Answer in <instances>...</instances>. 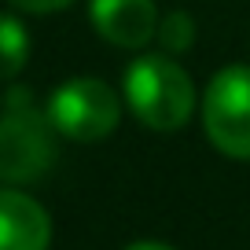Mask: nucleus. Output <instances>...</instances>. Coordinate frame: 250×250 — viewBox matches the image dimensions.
Returning <instances> with one entry per match:
<instances>
[{
	"mask_svg": "<svg viewBox=\"0 0 250 250\" xmlns=\"http://www.w3.org/2000/svg\"><path fill=\"white\" fill-rule=\"evenodd\" d=\"M125 103L147 129L173 133L195 110V85L173 55H140L125 70Z\"/></svg>",
	"mask_w": 250,
	"mask_h": 250,
	"instance_id": "obj_1",
	"label": "nucleus"
},
{
	"mask_svg": "<svg viewBox=\"0 0 250 250\" xmlns=\"http://www.w3.org/2000/svg\"><path fill=\"white\" fill-rule=\"evenodd\" d=\"M48 118H52L59 136H70L78 144H96V140L114 133L118 118H122V107H118V96L107 81L70 78L52 92Z\"/></svg>",
	"mask_w": 250,
	"mask_h": 250,
	"instance_id": "obj_2",
	"label": "nucleus"
},
{
	"mask_svg": "<svg viewBox=\"0 0 250 250\" xmlns=\"http://www.w3.org/2000/svg\"><path fill=\"white\" fill-rule=\"evenodd\" d=\"M206 136L228 158H250V66H225L203 96Z\"/></svg>",
	"mask_w": 250,
	"mask_h": 250,
	"instance_id": "obj_3",
	"label": "nucleus"
},
{
	"mask_svg": "<svg viewBox=\"0 0 250 250\" xmlns=\"http://www.w3.org/2000/svg\"><path fill=\"white\" fill-rule=\"evenodd\" d=\"M55 125L30 103L11 107L0 118V180H37L55 162Z\"/></svg>",
	"mask_w": 250,
	"mask_h": 250,
	"instance_id": "obj_4",
	"label": "nucleus"
},
{
	"mask_svg": "<svg viewBox=\"0 0 250 250\" xmlns=\"http://www.w3.org/2000/svg\"><path fill=\"white\" fill-rule=\"evenodd\" d=\"M88 15L96 33L118 48H144L158 33L155 0H92Z\"/></svg>",
	"mask_w": 250,
	"mask_h": 250,
	"instance_id": "obj_5",
	"label": "nucleus"
},
{
	"mask_svg": "<svg viewBox=\"0 0 250 250\" xmlns=\"http://www.w3.org/2000/svg\"><path fill=\"white\" fill-rule=\"evenodd\" d=\"M52 217L37 199L0 188V250H48Z\"/></svg>",
	"mask_w": 250,
	"mask_h": 250,
	"instance_id": "obj_6",
	"label": "nucleus"
},
{
	"mask_svg": "<svg viewBox=\"0 0 250 250\" xmlns=\"http://www.w3.org/2000/svg\"><path fill=\"white\" fill-rule=\"evenodd\" d=\"M30 59V33L19 19L0 15V81H11Z\"/></svg>",
	"mask_w": 250,
	"mask_h": 250,
	"instance_id": "obj_7",
	"label": "nucleus"
},
{
	"mask_svg": "<svg viewBox=\"0 0 250 250\" xmlns=\"http://www.w3.org/2000/svg\"><path fill=\"white\" fill-rule=\"evenodd\" d=\"M158 44L166 48L169 55L177 52H188L191 48V41H195V22H191V15L188 11H169V15L158 22Z\"/></svg>",
	"mask_w": 250,
	"mask_h": 250,
	"instance_id": "obj_8",
	"label": "nucleus"
},
{
	"mask_svg": "<svg viewBox=\"0 0 250 250\" xmlns=\"http://www.w3.org/2000/svg\"><path fill=\"white\" fill-rule=\"evenodd\" d=\"M19 11H33V15H48V11H62L70 8L74 0H11Z\"/></svg>",
	"mask_w": 250,
	"mask_h": 250,
	"instance_id": "obj_9",
	"label": "nucleus"
},
{
	"mask_svg": "<svg viewBox=\"0 0 250 250\" xmlns=\"http://www.w3.org/2000/svg\"><path fill=\"white\" fill-rule=\"evenodd\" d=\"M125 250H173V247H166V243H133V247H125Z\"/></svg>",
	"mask_w": 250,
	"mask_h": 250,
	"instance_id": "obj_10",
	"label": "nucleus"
}]
</instances>
